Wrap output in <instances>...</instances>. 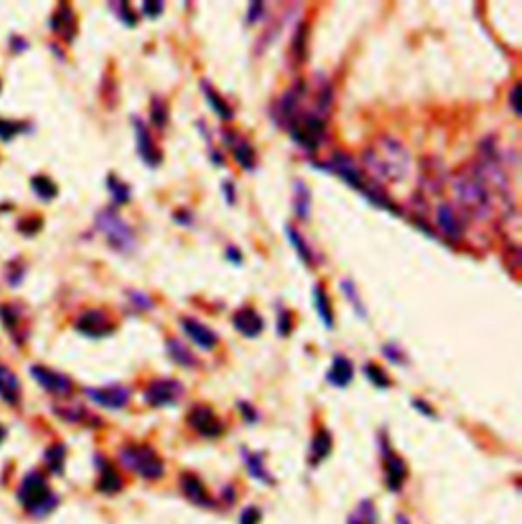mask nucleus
<instances>
[{
    "label": "nucleus",
    "mask_w": 522,
    "mask_h": 524,
    "mask_svg": "<svg viewBox=\"0 0 522 524\" xmlns=\"http://www.w3.org/2000/svg\"><path fill=\"white\" fill-rule=\"evenodd\" d=\"M361 161L377 182H402L410 174V153L390 135H382L361 153Z\"/></svg>",
    "instance_id": "f257e3e1"
},
{
    "label": "nucleus",
    "mask_w": 522,
    "mask_h": 524,
    "mask_svg": "<svg viewBox=\"0 0 522 524\" xmlns=\"http://www.w3.org/2000/svg\"><path fill=\"white\" fill-rule=\"evenodd\" d=\"M453 192L463 210V214L475 221H490L498 204L494 192L475 168H463L453 177Z\"/></svg>",
    "instance_id": "f03ea898"
},
{
    "label": "nucleus",
    "mask_w": 522,
    "mask_h": 524,
    "mask_svg": "<svg viewBox=\"0 0 522 524\" xmlns=\"http://www.w3.org/2000/svg\"><path fill=\"white\" fill-rule=\"evenodd\" d=\"M96 226L102 231L106 243L110 245V249L117 253H133L137 247V239L133 228L124 223L123 219L113 210V208H104L96 214Z\"/></svg>",
    "instance_id": "7ed1b4c3"
},
{
    "label": "nucleus",
    "mask_w": 522,
    "mask_h": 524,
    "mask_svg": "<svg viewBox=\"0 0 522 524\" xmlns=\"http://www.w3.org/2000/svg\"><path fill=\"white\" fill-rule=\"evenodd\" d=\"M290 129V137L306 151H317L324 141V119L319 115L296 112L286 123Z\"/></svg>",
    "instance_id": "20e7f679"
},
{
    "label": "nucleus",
    "mask_w": 522,
    "mask_h": 524,
    "mask_svg": "<svg viewBox=\"0 0 522 524\" xmlns=\"http://www.w3.org/2000/svg\"><path fill=\"white\" fill-rule=\"evenodd\" d=\"M121 461L126 467L150 479H157L164 474V463L157 453L147 445H129L121 451Z\"/></svg>",
    "instance_id": "39448f33"
},
{
    "label": "nucleus",
    "mask_w": 522,
    "mask_h": 524,
    "mask_svg": "<svg viewBox=\"0 0 522 524\" xmlns=\"http://www.w3.org/2000/svg\"><path fill=\"white\" fill-rule=\"evenodd\" d=\"M184 394V386L180 381H175L172 377L168 379H153L150 386L145 388V402L155 406V408H164V406H174L177 400Z\"/></svg>",
    "instance_id": "423d86ee"
},
{
    "label": "nucleus",
    "mask_w": 522,
    "mask_h": 524,
    "mask_svg": "<svg viewBox=\"0 0 522 524\" xmlns=\"http://www.w3.org/2000/svg\"><path fill=\"white\" fill-rule=\"evenodd\" d=\"M19 498L25 504L29 510L33 512H41V508L51 502V494L45 479L39 474H29L25 481L21 483L19 490Z\"/></svg>",
    "instance_id": "0eeeda50"
},
{
    "label": "nucleus",
    "mask_w": 522,
    "mask_h": 524,
    "mask_svg": "<svg viewBox=\"0 0 522 524\" xmlns=\"http://www.w3.org/2000/svg\"><path fill=\"white\" fill-rule=\"evenodd\" d=\"M75 330L90 339H102L115 333V325L102 310H86L75 319Z\"/></svg>",
    "instance_id": "6e6552de"
},
{
    "label": "nucleus",
    "mask_w": 522,
    "mask_h": 524,
    "mask_svg": "<svg viewBox=\"0 0 522 524\" xmlns=\"http://www.w3.org/2000/svg\"><path fill=\"white\" fill-rule=\"evenodd\" d=\"M133 126H135V133H137L135 139H137V153H139V157L143 159L145 166H150L151 170L159 168L164 155H161L159 147L155 145V141H153V137H151V133L147 131L145 123L139 117H133Z\"/></svg>",
    "instance_id": "1a4fd4ad"
},
{
    "label": "nucleus",
    "mask_w": 522,
    "mask_h": 524,
    "mask_svg": "<svg viewBox=\"0 0 522 524\" xmlns=\"http://www.w3.org/2000/svg\"><path fill=\"white\" fill-rule=\"evenodd\" d=\"M188 423L196 432H200L202 437H208V439L221 437L224 430L223 423L217 419V414L208 406H194L188 414Z\"/></svg>",
    "instance_id": "9d476101"
},
{
    "label": "nucleus",
    "mask_w": 522,
    "mask_h": 524,
    "mask_svg": "<svg viewBox=\"0 0 522 524\" xmlns=\"http://www.w3.org/2000/svg\"><path fill=\"white\" fill-rule=\"evenodd\" d=\"M437 225L447 239L459 241L465 231V219L455 210L451 202H441L437 208Z\"/></svg>",
    "instance_id": "9b49d317"
},
{
    "label": "nucleus",
    "mask_w": 522,
    "mask_h": 524,
    "mask_svg": "<svg viewBox=\"0 0 522 524\" xmlns=\"http://www.w3.org/2000/svg\"><path fill=\"white\" fill-rule=\"evenodd\" d=\"M180 326L184 330V335L202 351H210L217 347L219 343V337L212 328H208L206 325H202L196 319H180Z\"/></svg>",
    "instance_id": "f8f14e48"
},
{
    "label": "nucleus",
    "mask_w": 522,
    "mask_h": 524,
    "mask_svg": "<svg viewBox=\"0 0 522 524\" xmlns=\"http://www.w3.org/2000/svg\"><path fill=\"white\" fill-rule=\"evenodd\" d=\"M86 394L92 402H96L99 406L110 408V410H119L129 402V388L124 386H108V388H86Z\"/></svg>",
    "instance_id": "ddd939ff"
},
{
    "label": "nucleus",
    "mask_w": 522,
    "mask_h": 524,
    "mask_svg": "<svg viewBox=\"0 0 522 524\" xmlns=\"http://www.w3.org/2000/svg\"><path fill=\"white\" fill-rule=\"evenodd\" d=\"M233 326L247 339H255L263 333L266 328V323L261 319V314L251 308V306H245V308H239L235 314H233Z\"/></svg>",
    "instance_id": "4468645a"
},
{
    "label": "nucleus",
    "mask_w": 522,
    "mask_h": 524,
    "mask_svg": "<svg viewBox=\"0 0 522 524\" xmlns=\"http://www.w3.org/2000/svg\"><path fill=\"white\" fill-rule=\"evenodd\" d=\"M31 374H33V377H35L48 392H51V394L66 396V394L72 392V381H70L66 375L57 374V372H51V370L41 367V365L31 367Z\"/></svg>",
    "instance_id": "2eb2a0df"
},
{
    "label": "nucleus",
    "mask_w": 522,
    "mask_h": 524,
    "mask_svg": "<svg viewBox=\"0 0 522 524\" xmlns=\"http://www.w3.org/2000/svg\"><path fill=\"white\" fill-rule=\"evenodd\" d=\"M353 363L349 361L345 355H335L331 370L326 372V381L337 386V388H347L353 379Z\"/></svg>",
    "instance_id": "dca6fc26"
},
{
    "label": "nucleus",
    "mask_w": 522,
    "mask_h": 524,
    "mask_svg": "<svg viewBox=\"0 0 522 524\" xmlns=\"http://www.w3.org/2000/svg\"><path fill=\"white\" fill-rule=\"evenodd\" d=\"M235 133H231V137L224 141V143H231V150H233V159L241 166V170L245 172H253L257 168V155H255V150L249 145L245 139H239L235 141L233 137Z\"/></svg>",
    "instance_id": "f3484780"
},
{
    "label": "nucleus",
    "mask_w": 522,
    "mask_h": 524,
    "mask_svg": "<svg viewBox=\"0 0 522 524\" xmlns=\"http://www.w3.org/2000/svg\"><path fill=\"white\" fill-rule=\"evenodd\" d=\"M200 88H202V94H204V99L208 100V106L215 110V115L221 119V121H233V117H235V112H233V108L229 106V102L206 82V80H202L200 82Z\"/></svg>",
    "instance_id": "a211bd4d"
},
{
    "label": "nucleus",
    "mask_w": 522,
    "mask_h": 524,
    "mask_svg": "<svg viewBox=\"0 0 522 524\" xmlns=\"http://www.w3.org/2000/svg\"><path fill=\"white\" fill-rule=\"evenodd\" d=\"M0 398L13 406L19 404V400H21V384H19L17 375L4 365H0Z\"/></svg>",
    "instance_id": "6ab92c4d"
},
{
    "label": "nucleus",
    "mask_w": 522,
    "mask_h": 524,
    "mask_svg": "<svg viewBox=\"0 0 522 524\" xmlns=\"http://www.w3.org/2000/svg\"><path fill=\"white\" fill-rule=\"evenodd\" d=\"M443 182H445V170H443V163L437 161V166H430V159L423 161V168H421V186L428 192H439L443 188Z\"/></svg>",
    "instance_id": "aec40b11"
},
{
    "label": "nucleus",
    "mask_w": 522,
    "mask_h": 524,
    "mask_svg": "<svg viewBox=\"0 0 522 524\" xmlns=\"http://www.w3.org/2000/svg\"><path fill=\"white\" fill-rule=\"evenodd\" d=\"M166 351H168V355H170V359L174 361L175 365H182V367H194L198 361H196V357H194V353L188 349L180 339H175V337H170L168 341H166Z\"/></svg>",
    "instance_id": "412c9836"
},
{
    "label": "nucleus",
    "mask_w": 522,
    "mask_h": 524,
    "mask_svg": "<svg viewBox=\"0 0 522 524\" xmlns=\"http://www.w3.org/2000/svg\"><path fill=\"white\" fill-rule=\"evenodd\" d=\"M51 27H53V31L66 35V39H72L75 33L74 10H72L68 4H61V6L55 10V15H53V23H51Z\"/></svg>",
    "instance_id": "4be33fe9"
},
{
    "label": "nucleus",
    "mask_w": 522,
    "mask_h": 524,
    "mask_svg": "<svg viewBox=\"0 0 522 524\" xmlns=\"http://www.w3.org/2000/svg\"><path fill=\"white\" fill-rule=\"evenodd\" d=\"M312 302H314V308L319 312V319L324 325V328L333 330L335 328V316H333V308H331V302H328V296L324 292L321 286H314L312 288Z\"/></svg>",
    "instance_id": "5701e85b"
},
{
    "label": "nucleus",
    "mask_w": 522,
    "mask_h": 524,
    "mask_svg": "<svg viewBox=\"0 0 522 524\" xmlns=\"http://www.w3.org/2000/svg\"><path fill=\"white\" fill-rule=\"evenodd\" d=\"M310 190L304 186L302 180L294 182V210L300 221H306L310 217Z\"/></svg>",
    "instance_id": "b1692460"
},
{
    "label": "nucleus",
    "mask_w": 522,
    "mask_h": 524,
    "mask_svg": "<svg viewBox=\"0 0 522 524\" xmlns=\"http://www.w3.org/2000/svg\"><path fill=\"white\" fill-rule=\"evenodd\" d=\"M182 488H184V494L192 500V502L202 504V506H210V498H208L206 490L202 488V483H200L194 475H184L182 477Z\"/></svg>",
    "instance_id": "393cba45"
},
{
    "label": "nucleus",
    "mask_w": 522,
    "mask_h": 524,
    "mask_svg": "<svg viewBox=\"0 0 522 524\" xmlns=\"http://www.w3.org/2000/svg\"><path fill=\"white\" fill-rule=\"evenodd\" d=\"M286 237H288L290 245H292L294 251H296V255L300 257V261H304L306 265H310V263H312V249H310V247H308V243L302 239V235H300L298 231H296L294 226L286 225Z\"/></svg>",
    "instance_id": "a878e982"
},
{
    "label": "nucleus",
    "mask_w": 522,
    "mask_h": 524,
    "mask_svg": "<svg viewBox=\"0 0 522 524\" xmlns=\"http://www.w3.org/2000/svg\"><path fill=\"white\" fill-rule=\"evenodd\" d=\"M339 288H341L343 296H347L349 304L353 306V310L357 312V316L365 319V316H368V310H365V306H363V302H361V296H359L357 286L353 284V279H349V277L341 279V282H339Z\"/></svg>",
    "instance_id": "bb28decb"
},
{
    "label": "nucleus",
    "mask_w": 522,
    "mask_h": 524,
    "mask_svg": "<svg viewBox=\"0 0 522 524\" xmlns=\"http://www.w3.org/2000/svg\"><path fill=\"white\" fill-rule=\"evenodd\" d=\"M106 188H108L110 198H113L115 204H126L131 200V188H129V184L121 182L115 174H108V177H106Z\"/></svg>",
    "instance_id": "cd10ccee"
},
{
    "label": "nucleus",
    "mask_w": 522,
    "mask_h": 524,
    "mask_svg": "<svg viewBox=\"0 0 522 524\" xmlns=\"http://www.w3.org/2000/svg\"><path fill=\"white\" fill-rule=\"evenodd\" d=\"M31 188H33V192L39 198L45 200V202H50V200L57 196V186L53 184V180H50L48 175H35L31 180Z\"/></svg>",
    "instance_id": "c85d7f7f"
},
{
    "label": "nucleus",
    "mask_w": 522,
    "mask_h": 524,
    "mask_svg": "<svg viewBox=\"0 0 522 524\" xmlns=\"http://www.w3.org/2000/svg\"><path fill=\"white\" fill-rule=\"evenodd\" d=\"M404 477H406L404 461L398 459L396 455H388V486H390V490H398Z\"/></svg>",
    "instance_id": "c756f323"
},
{
    "label": "nucleus",
    "mask_w": 522,
    "mask_h": 524,
    "mask_svg": "<svg viewBox=\"0 0 522 524\" xmlns=\"http://www.w3.org/2000/svg\"><path fill=\"white\" fill-rule=\"evenodd\" d=\"M168 117H170V110H168V102L159 96H153L151 100V110H150V123L157 129H164L168 125Z\"/></svg>",
    "instance_id": "7c9ffc66"
},
{
    "label": "nucleus",
    "mask_w": 522,
    "mask_h": 524,
    "mask_svg": "<svg viewBox=\"0 0 522 524\" xmlns=\"http://www.w3.org/2000/svg\"><path fill=\"white\" fill-rule=\"evenodd\" d=\"M99 488L102 492H117L121 488V477L115 474V470L108 463L102 467V477H100Z\"/></svg>",
    "instance_id": "2f4dec72"
},
{
    "label": "nucleus",
    "mask_w": 522,
    "mask_h": 524,
    "mask_svg": "<svg viewBox=\"0 0 522 524\" xmlns=\"http://www.w3.org/2000/svg\"><path fill=\"white\" fill-rule=\"evenodd\" d=\"M331 451V435L326 430H319L314 441H312V455H314V461H321L328 455Z\"/></svg>",
    "instance_id": "473e14b6"
},
{
    "label": "nucleus",
    "mask_w": 522,
    "mask_h": 524,
    "mask_svg": "<svg viewBox=\"0 0 522 524\" xmlns=\"http://www.w3.org/2000/svg\"><path fill=\"white\" fill-rule=\"evenodd\" d=\"M294 328V323H292V312L286 310L284 306H280V312H277V323H275V333L280 337H288Z\"/></svg>",
    "instance_id": "72a5a7b5"
},
{
    "label": "nucleus",
    "mask_w": 522,
    "mask_h": 524,
    "mask_svg": "<svg viewBox=\"0 0 522 524\" xmlns=\"http://www.w3.org/2000/svg\"><path fill=\"white\" fill-rule=\"evenodd\" d=\"M365 375H368V379L372 381L375 388H390V377L386 375V372L382 370V367H377V365H365Z\"/></svg>",
    "instance_id": "f704fd0d"
},
{
    "label": "nucleus",
    "mask_w": 522,
    "mask_h": 524,
    "mask_svg": "<svg viewBox=\"0 0 522 524\" xmlns=\"http://www.w3.org/2000/svg\"><path fill=\"white\" fill-rule=\"evenodd\" d=\"M292 51H294V55L298 57L300 61L306 59V25H304V23H300L298 29H296V33H294Z\"/></svg>",
    "instance_id": "c9c22d12"
},
{
    "label": "nucleus",
    "mask_w": 522,
    "mask_h": 524,
    "mask_svg": "<svg viewBox=\"0 0 522 524\" xmlns=\"http://www.w3.org/2000/svg\"><path fill=\"white\" fill-rule=\"evenodd\" d=\"M113 4V10H115V15L123 21L126 27H135L137 25V17H135V13L131 10V6H129V2H110Z\"/></svg>",
    "instance_id": "e433bc0d"
},
{
    "label": "nucleus",
    "mask_w": 522,
    "mask_h": 524,
    "mask_svg": "<svg viewBox=\"0 0 522 524\" xmlns=\"http://www.w3.org/2000/svg\"><path fill=\"white\" fill-rule=\"evenodd\" d=\"M64 457H66V451L61 445H53L45 459H48V465L53 470V474H61V465H64Z\"/></svg>",
    "instance_id": "4c0bfd02"
},
{
    "label": "nucleus",
    "mask_w": 522,
    "mask_h": 524,
    "mask_svg": "<svg viewBox=\"0 0 522 524\" xmlns=\"http://www.w3.org/2000/svg\"><path fill=\"white\" fill-rule=\"evenodd\" d=\"M126 296H129V302L135 304L139 310H153V308H155L153 300H151L145 292H141V290H129Z\"/></svg>",
    "instance_id": "58836bf2"
},
{
    "label": "nucleus",
    "mask_w": 522,
    "mask_h": 524,
    "mask_svg": "<svg viewBox=\"0 0 522 524\" xmlns=\"http://www.w3.org/2000/svg\"><path fill=\"white\" fill-rule=\"evenodd\" d=\"M245 461H247V467L251 475H255L257 479H263V481H270V475L266 474L263 465H261V457L259 455H251V453H245Z\"/></svg>",
    "instance_id": "ea45409f"
},
{
    "label": "nucleus",
    "mask_w": 522,
    "mask_h": 524,
    "mask_svg": "<svg viewBox=\"0 0 522 524\" xmlns=\"http://www.w3.org/2000/svg\"><path fill=\"white\" fill-rule=\"evenodd\" d=\"M382 353H384V357L388 359V361H392V363H396V365H404V361H406V355L402 353L396 343H388V345H384L382 347Z\"/></svg>",
    "instance_id": "a19ab883"
},
{
    "label": "nucleus",
    "mask_w": 522,
    "mask_h": 524,
    "mask_svg": "<svg viewBox=\"0 0 522 524\" xmlns=\"http://www.w3.org/2000/svg\"><path fill=\"white\" fill-rule=\"evenodd\" d=\"M25 129L23 123H13V121H0V139H13L15 135H19Z\"/></svg>",
    "instance_id": "79ce46f5"
},
{
    "label": "nucleus",
    "mask_w": 522,
    "mask_h": 524,
    "mask_svg": "<svg viewBox=\"0 0 522 524\" xmlns=\"http://www.w3.org/2000/svg\"><path fill=\"white\" fill-rule=\"evenodd\" d=\"M141 10H143V15L147 19H157L164 13V2H159V0H147V2H143Z\"/></svg>",
    "instance_id": "37998d69"
},
{
    "label": "nucleus",
    "mask_w": 522,
    "mask_h": 524,
    "mask_svg": "<svg viewBox=\"0 0 522 524\" xmlns=\"http://www.w3.org/2000/svg\"><path fill=\"white\" fill-rule=\"evenodd\" d=\"M263 15V2H251L247 8V25H255L257 21H261Z\"/></svg>",
    "instance_id": "c03bdc74"
},
{
    "label": "nucleus",
    "mask_w": 522,
    "mask_h": 524,
    "mask_svg": "<svg viewBox=\"0 0 522 524\" xmlns=\"http://www.w3.org/2000/svg\"><path fill=\"white\" fill-rule=\"evenodd\" d=\"M508 104H510V108L514 110V115L516 117H521L522 110H521V84L516 82L514 86H512V90H510V99H508Z\"/></svg>",
    "instance_id": "a18cd8bd"
},
{
    "label": "nucleus",
    "mask_w": 522,
    "mask_h": 524,
    "mask_svg": "<svg viewBox=\"0 0 522 524\" xmlns=\"http://www.w3.org/2000/svg\"><path fill=\"white\" fill-rule=\"evenodd\" d=\"M174 221L182 226H192V223H194V214H192V210H188V208H180V210H175L174 212Z\"/></svg>",
    "instance_id": "49530a36"
},
{
    "label": "nucleus",
    "mask_w": 522,
    "mask_h": 524,
    "mask_svg": "<svg viewBox=\"0 0 522 524\" xmlns=\"http://www.w3.org/2000/svg\"><path fill=\"white\" fill-rule=\"evenodd\" d=\"M224 257H226L233 265H241V263H243V255H241V251L237 249L235 245L226 247V251H224Z\"/></svg>",
    "instance_id": "de8ad7c7"
},
{
    "label": "nucleus",
    "mask_w": 522,
    "mask_h": 524,
    "mask_svg": "<svg viewBox=\"0 0 522 524\" xmlns=\"http://www.w3.org/2000/svg\"><path fill=\"white\" fill-rule=\"evenodd\" d=\"M223 194L224 200L229 202V204H235V200H237V190H235V184L233 182H223Z\"/></svg>",
    "instance_id": "09e8293b"
},
{
    "label": "nucleus",
    "mask_w": 522,
    "mask_h": 524,
    "mask_svg": "<svg viewBox=\"0 0 522 524\" xmlns=\"http://www.w3.org/2000/svg\"><path fill=\"white\" fill-rule=\"evenodd\" d=\"M239 408L243 410V416L247 419L249 423H255L257 421V414H255V410L249 406V404H243V402H239Z\"/></svg>",
    "instance_id": "8fccbe9b"
},
{
    "label": "nucleus",
    "mask_w": 522,
    "mask_h": 524,
    "mask_svg": "<svg viewBox=\"0 0 522 524\" xmlns=\"http://www.w3.org/2000/svg\"><path fill=\"white\" fill-rule=\"evenodd\" d=\"M257 512L255 510H247L245 514H243V524H257Z\"/></svg>",
    "instance_id": "3c124183"
},
{
    "label": "nucleus",
    "mask_w": 522,
    "mask_h": 524,
    "mask_svg": "<svg viewBox=\"0 0 522 524\" xmlns=\"http://www.w3.org/2000/svg\"><path fill=\"white\" fill-rule=\"evenodd\" d=\"M414 406H416L423 414H426V416H435V412L428 408V404H424V402H421V400H414Z\"/></svg>",
    "instance_id": "603ef678"
},
{
    "label": "nucleus",
    "mask_w": 522,
    "mask_h": 524,
    "mask_svg": "<svg viewBox=\"0 0 522 524\" xmlns=\"http://www.w3.org/2000/svg\"><path fill=\"white\" fill-rule=\"evenodd\" d=\"M4 435H6V430H4V428L0 426V443H2V439H4Z\"/></svg>",
    "instance_id": "864d4df0"
}]
</instances>
